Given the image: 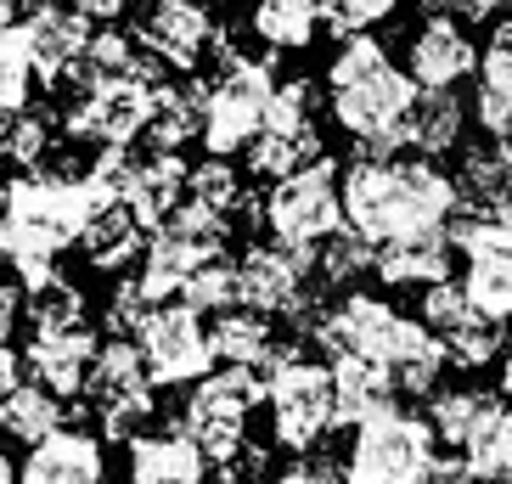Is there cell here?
<instances>
[{
	"mask_svg": "<svg viewBox=\"0 0 512 484\" xmlns=\"http://www.w3.org/2000/svg\"><path fill=\"white\" fill-rule=\"evenodd\" d=\"M338 197H344V226L372 248L451 231V220L462 214V192L451 175L428 158H400V152H361L338 175Z\"/></svg>",
	"mask_w": 512,
	"mask_h": 484,
	"instance_id": "1",
	"label": "cell"
},
{
	"mask_svg": "<svg viewBox=\"0 0 512 484\" xmlns=\"http://www.w3.org/2000/svg\"><path fill=\"white\" fill-rule=\"evenodd\" d=\"M113 197L74 169H23L6 192H0V259L12 282L40 288L57 276V259L79 242L91 226V214L107 209Z\"/></svg>",
	"mask_w": 512,
	"mask_h": 484,
	"instance_id": "2",
	"label": "cell"
},
{
	"mask_svg": "<svg viewBox=\"0 0 512 484\" xmlns=\"http://www.w3.org/2000/svg\"><path fill=\"white\" fill-rule=\"evenodd\" d=\"M417 102V85L383 40L349 34L338 57L327 62V107L366 152H400L406 147V119Z\"/></svg>",
	"mask_w": 512,
	"mask_h": 484,
	"instance_id": "3",
	"label": "cell"
},
{
	"mask_svg": "<svg viewBox=\"0 0 512 484\" xmlns=\"http://www.w3.org/2000/svg\"><path fill=\"white\" fill-rule=\"evenodd\" d=\"M259 394H265V378L248 366H220V372L186 383V406L175 428L209 456V468H220L226 484L259 473V451H248V423L259 411Z\"/></svg>",
	"mask_w": 512,
	"mask_h": 484,
	"instance_id": "4",
	"label": "cell"
},
{
	"mask_svg": "<svg viewBox=\"0 0 512 484\" xmlns=\"http://www.w3.org/2000/svg\"><path fill=\"white\" fill-rule=\"evenodd\" d=\"M439 473V439L428 417L406 406H383L355 423L344 456L349 484H434Z\"/></svg>",
	"mask_w": 512,
	"mask_h": 484,
	"instance_id": "5",
	"label": "cell"
},
{
	"mask_svg": "<svg viewBox=\"0 0 512 484\" xmlns=\"http://www.w3.org/2000/svg\"><path fill=\"white\" fill-rule=\"evenodd\" d=\"M259 406L271 411V439L293 456H310L327 445V434L338 428V400H332V366L310 361V355H282L265 372V394Z\"/></svg>",
	"mask_w": 512,
	"mask_h": 484,
	"instance_id": "6",
	"label": "cell"
},
{
	"mask_svg": "<svg viewBox=\"0 0 512 484\" xmlns=\"http://www.w3.org/2000/svg\"><path fill=\"white\" fill-rule=\"evenodd\" d=\"M259 220H265L276 248H287V254H299L304 265H310V254H316L321 242L344 231L338 169H332L327 158H316V164H304V169H293V175H282V181H271V192L259 203Z\"/></svg>",
	"mask_w": 512,
	"mask_h": 484,
	"instance_id": "7",
	"label": "cell"
},
{
	"mask_svg": "<svg viewBox=\"0 0 512 484\" xmlns=\"http://www.w3.org/2000/svg\"><path fill=\"white\" fill-rule=\"evenodd\" d=\"M276 91V68L265 57H242V51L220 46V79L203 85V130L197 141L209 147V158H231L248 152V141L265 124V107Z\"/></svg>",
	"mask_w": 512,
	"mask_h": 484,
	"instance_id": "8",
	"label": "cell"
},
{
	"mask_svg": "<svg viewBox=\"0 0 512 484\" xmlns=\"http://www.w3.org/2000/svg\"><path fill=\"white\" fill-rule=\"evenodd\" d=\"M124 338L136 344L152 389H186V383H197L203 372H214L209 321L197 316V310H186L181 299L147 304V316H141Z\"/></svg>",
	"mask_w": 512,
	"mask_h": 484,
	"instance_id": "9",
	"label": "cell"
},
{
	"mask_svg": "<svg viewBox=\"0 0 512 484\" xmlns=\"http://www.w3.org/2000/svg\"><path fill=\"white\" fill-rule=\"evenodd\" d=\"M79 400L102 417V439H130L147 428L152 417V378L141 366L136 344L130 338H107L96 344L91 355V372L79 383Z\"/></svg>",
	"mask_w": 512,
	"mask_h": 484,
	"instance_id": "10",
	"label": "cell"
},
{
	"mask_svg": "<svg viewBox=\"0 0 512 484\" xmlns=\"http://www.w3.org/2000/svg\"><path fill=\"white\" fill-rule=\"evenodd\" d=\"M158 85L164 79L147 74H91L68 107V136L96 141V147H130L136 136H147Z\"/></svg>",
	"mask_w": 512,
	"mask_h": 484,
	"instance_id": "11",
	"label": "cell"
},
{
	"mask_svg": "<svg viewBox=\"0 0 512 484\" xmlns=\"http://www.w3.org/2000/svg\"><path fill=\"white\" fill-rule=\"evenodd\" d=\"M422 327L439 338L445 349V361L462 366V372H484V366H496V355L507 349V327L490 321L479 304L462 293V282H434V288H422Z\"/></svg>",
	"mask_w": 512,
	"mask_h": 484,
	"instance_id": "12",
	"label": "cell"
},
{
	"mask_svg": "<svg viewBox=\"0 0 512 484\" xmlns=\"http://www.w3.org/2000/svg\"><path fill=\"white\" fill-rule=\"evenodd\" d=\"M310 321L316 327H304V338H316L332 361L338 355H355V361H372V366H383L389 344L406 327V316L389 299H377V293H344V299L321 304Z\"/></svg>",
	"mask_w": 512,
	"mask_h": 484,
	"instance_id": "13",
	"label": "cell"
},
{
	"mask_svg": "<svg viewBox=\"0 0 512 484\" xmlns=\"http://www.w3.org/2000/svg\"><path fill=\"white\" fill-rule=\"evenodd\" d=\"M237 288H242V304L259 310V316L310 321V288H316V276H310V265H304L299 254H287L276 242H254V248L237 259Z\"/></svg>",
	"mask_w": 512,
	"mask_h": 484,
	"instance_id": "14",
	"label": "cell"
},
{
	"mask_svg": "<svg viewBox=\"0 0 512 484\" xmlns=\"http://www.w3.org/2000/svg\"><path fill=\"white\" fill-rule=\"evenodd\" d=\"M473 68H479V46H473V34H467L451 12L422 17L417 34H411V46H406L411 85H417V91H456Z\"/></svg>",
	"mask_w": 512,
	"mask_h": 484,
	"instance_id": "15",
	"label": "cell"
},
{
	"mask_svg": "<svg viewBox=\"0 0 512 484\" xmlns=\"http://www.w3.org/2000/svg\"><path fill=\"white\" fill-rule=\"evenodd\" d=\"M136 46L147 51L158 68H181L192 74L203 51L214 46V17L203 0H152V12L141 17Z\"/></svg>",
	"mask_w": 512,
	"mask_h": 484,
	"instance_id": "16",
	"label": "cell"
},
{
	"mask_svg": "<svg viewBox=\"0 0 512 484\" xmlns=\"http://www.w3.org/2000/svg\"><path fill=\"white\" fill-rule=\"evenodd\" d=\"M96 327L91 321H68V327H29V349H23V372L29 383L51 389L57 400H74L96 355Z\"/></svg>",
	"mask_w": 512,
	"mask_h": 484,
	"instance_id": "17",
	"label": "cell"
},
{
	"mask_svg": "<svg viewBox=\"0 0 512 484\" xmlns=\"http://www.w3.org/2000/svg\"><path fill=\"white\" fill-rule=\"evenodd\" d=\"M107 479V445L91 428H51L29 456L17 462V484H102Z\"/></svg>",
	"mask_w": 512,
	"mask_h": 484,
	"instance_id": "18",
	"label": "cell"
},
{
	"mask_svg": "<svg viewBox=\"0 0 512 484\" xmlns=\"http://www.w3.org/2000/svg\"><path fill=\"white\" fill-rule=\"evenodd\" d=\"M23 46H29V68L34 79L62 85L68 74H79V57H85V40H91V23L68 6H34L23 23Z\"/></svg>",
	"mask_w": 512,
	"mask_h": 484,
	"instance_id": "19",
	"label": "cell"
},
{
	"mask_svg": "<svg viewBox=\"0 0 512 484\" xmlns=\"http://www.w3.org/2000/svg\"><path fill=\"white\" fill-rule=\"evenodd\" d=\"M124 484H209V456L181 428L124 439Z\"/></svg>",
	"mask_w": 512,
	"mask_h": 484,
	"instance_id": "20",
	"label": "cell"
},
{
	"mask_svg": "<svg viewBox=\"0 0 512 484\" xmlns=\"http://www.w3.org/2000/svg\"><path fill=\"white\" fill-rule=\"evenodd\" d=\"M209 349H214V366H248V372H271L282 355H293L299 344H287L282 333H276L271 316H259V310H248V304H237V310H220L209 327Z\"/></svg>",
	"mask_w": 512,
	"mask_h": 484,
	"instance_id": "21",
	"label": "cell"
},
{
	"mask_svg": "<svg viewBox=\"0 0 512 484\" xmlns=\"http://www.w3.org/2000/svg\"><path fill=\"white\" fill-rule=\"evenodd\" d=\"M181 197H186V164H181V152H147V158H136V164H130V181H124L119 203L136 214L147 231H158L169 214L181 209Z\"/></svg>",
	"mask_w": 512,
	"mask_h": 484,
	"instance_id": "22",
	"label": "cell"
},
{
	"mask_svg": "<svg viewBox=\"0 0 512 484\" xmlns=\"http://www.w3.org/2000/svg\"><path fill=\"white\" fill-rule=\"evenodd\" d=\"M451 231H428V237H400L372 248V271L389 288H434L451 276Z\"/></svg>",
	"mask_w": 512,
	"mask_h": 484,
	"instance_id": "23",
	"label": "cell"
},
{
	"mask_svg": "<svg viewBox=\"0 0 512 484\" xmlns=\"http://www.w3.org/2000/svg\"><path fill=\"white\" fill-rule=\"evenodd\" d=\"M203 259H214V254H203V248H197V242H186L181 231L158 226L147 237V248H141V271L130 276V282H136V293L147 304H169V299H181L186 276H192Z\"/></svg>",
	"mask_w": 512,
	"mask_h": 484,
	"instance_id": "24",
	"label": "cell"
},
{
	"mask_svg": "<svg viewBox=\"0 0 512 484\" xmlns=\"http://www.w3.org/2000/svg\"><path fill=\"white\" fill-rule=\"evenodd\" d=\"M456 462L473 473V484H512V406L507 400H484L479 423L467 428L456 445Z\"/></svg>",
	"mask_w": 512,
	"mask_h": 484,
	"instance_id": "25",
	"label": "cell"
},
{
	"mask_svg": "<svg viewBox=\"0 0 512 484\" xmlns=\"http://www.w3.org/2000/svg\"><path fill=\"white\" fill-rule=\"evenodd\" d=\"M479 124L512 152V17L496 23L490 51L479 57Z\"/></svg>",
	"mask_w": 512,
	"mask_h": 484,
	"instance_id": "26",
	"label": "cell"
},
{
	"mask_svg": "<svg viewBox=\"0 0 512 484\" xmlns=\"http://www.w3.org/2000/svg\"><path fill=\"white\" fill-rule=\"evenodd\" d=\"M203 130V85L181 79V85H158L152 91V119H147V152H181Z\"/></svg>",
	"mask_w": 512,
	"mask_h": 484,
	"instance_id": "27",
	"label": "cell"
},
{
	"mask_svg": "<svg viewBox=\"0 0 512 484\" xmlns=\"http://www.w3.org/2000/svg\"><path fill=\"white\" fill-rule=\"evenodd\" d=\"M79 248H85V259H91L96 271H124L147 248V226L124 203H107V209L91 214V226L79 231Z\"/></svg>",
	"mask_w": 512,
	"mask_h": 484,
	"instance_id": "28",
	"label": "cell"
},
{
	"mask_svg": "<svg viewBox=\"0 0 512 484\" xmlns=\"http://www.w3.org/2000/svg\"><path fill=\"white\" fill-rule=\"evenodd\" d=\"M51 428H62V400L51 389L23 378L17 389L0 394V439H12V445L29 451V445H40Z\"/></svg>",
	"mask_w": 512,
	"mask_h": 484,
	"instance_id": "29",
	"label": "cell"
},
{
	"mask_svg": "<svg viewBox=\"0 0 512 484\" xmlns=\"http://www.w3.org/2000/svg\"><path fill=\"white\" fill-rule=\"evenodd\" d=\"M332 366V400H338V428L344 423H361V417H372V411L394 406V389L389 378H383V366L372 361H355V355H338Z\"/></svg>",
	"mask_w": 512,
	"mask_h": 484,
	"instance_id": "30",
	"label": "cell"
},
{
	"mask_svg": "<svg viewBox=\"0 0 512 484\" xmlns=\"http://www.w3.org/2000/svg\"><path fill=\"white\" fill-rule=\"evenodd\" d=\"M327 23V0H259L254 34L271 51H304Z\"/></svg>",
	"mask_w": 512,
	"mask_h": 484,
	"instance_id": "31",
	"label": "cell"
},
{
	"mask_svg": "<svg viewBox=\"0 0 512 484\" xmlns=\"http://www.w3.org/2000/svg\"><path fill=\"white\" fill-rule=\"evenodd\" d=\"M456 192H462L467 209H501V203H512V152L501 141H484V147L462 152Z\"/></svg>",
	"mask_w": 512,
	"mask_h": 484,
	"instance_id": "32",
	"label": "cell"
},
{
	"mask_svg": "<svg viewBox=\"0 0 512 484\" xmlns=\"http://www.w3.org/2000/svg\"><path fill=\"white\" fill-rule=\"evenodd\" d=\"M462 102L456 91H417L411 102V119H406V147H417L422 158H434V152H451L462 141Z\"/></svg>",
	"mask_w": 512,
	"mask_h": 484,
	"instance_id": "33",
	"label": "cell"
},
{
	"mask_svg": "<svg viewBox=\"0 0 512 484\" xmlns=\"http://www.w3.org/2000/svg\"><path fill=\"white\" fill-rule=\"evenodd\" d=\"M181 304H186V310H197V316H220V310H237V304H242L237 259H226V254L203 259V265H197V271L186 276Z\"/></svg>",
	"mask_w": 512,
	"mask_h": 484,
	"instance_id": "34",
	"label": "cell"
},
{
	"mask_svg": "<svg viewBox=\"0 0 512 484\" xmlns=\"http://www.w3.org/2000/svg\"><path fill=\"white\" fill-rule=\"evenodd\" d=\"M186 197L203 203V209H214V214H226V220H237L248 209V186L231 169V158H209V164L186 169Z\"/></svg>",
	"mask_w": 512,
	"mask_h": 484,
	"instance_id": "35",
	"label": "cell"
},
{
	"mask_svg": "<svg viewBox=\"0 0 512 484\" xmlns=\"http://www.w3.org/2000/svg\"><path fill=\"white\" fill-rule=\"evenodd\" d=\"M484 400H490L484 389H434L428 394V428H434V439L445 451H456L467 439V428L479 423Z\"/></svg>",
	"mask_w": 512,
	"mask_h": 484,
	"instance_id": "36",
	"label": "cell"
},
{
	"mask_svg": "<svg viewBox=\"0 0 512 484\" xmlns=\"http://www.w3.org/2000/svg\"><path fill=\"white\" fill-rule=\"evenodd\" d=\"M29 85H34V68H29L23 29H17V23H0V102L23 107L29 102Z\"/></svg>",
	"mask_w": 512,
	"mask_h": 484,
	"instance_id": "37",
	"label": "cell"
},
{
	"mask_svg": "<svg viewBox=\"0 0 512 484\" xmlns=\"http://www.w3.org/2000/svg\"><path fill=\"white\" fill-rule=\"evenodd\" d=\"M46 141H51L46 119H34L29 107H23V113L12 119V130H6L0 158H12V164H23V169H40V164H46Z\"/></svg>",
	"mask_w": 512,
	"mask_h": 484,
	"instance_id": "38",
	"label": "cell"
},
{
	"mask_svg": "<svg viewBox=\"0 0 512 484\" xmlns=\"http://www.w3.org/2000/svg\"><path fill=\"white\" fill-rule=\"evenodd\" d=\"M400 0H327V29L332 34H372L383 17H394Z\"/></svg>",
	"mask_w": 512,
	"mask_h": 484,
	"instance_id": "39",
	"label": "cell"
},
{
	"mask_svg": "<svg viewBox=\"0 0 512 484\" xmlns=\"http://www.w3.org/2000/svg\"><path fill=\"white\" fill-rule=\"evenodd\" d=\"M276 484H349V479H344V468L321 462V451H310V456H299L293 468L276 473Z\"/></svg>",
	"mask_w": 512,
	"mask_h": 484,
	"instance_id": "40",
	"label": "cell"
},
{
	"mask_svg": "<svg viewBox=\"0 0 512 484\" xmlns=\"http://www.w3.org/2000/svg\"><path fill=\"white\" fill-rule=\"evenodd\" d=\"M17 327H23V282L0 276V344H12Z\"/></svg>",
	"mask_w": 512,
	"mask_h": 484,
	"instance_id": "41",
	"label": "cell"
},
{
	"mask_svg": "<svg viewBox=\"0 0 512 484\" xmlns=\"http://www.w3.org/2000/svg\"><path fill=\"white\" fill-rule=\"evenodd\" d=\"M439 12H451L456 23H496L507 0H439Z\"/></svg>",
	"mask_w": 512,
	"mask_h": 484,
	"instance_id": "42",
	"label": "cell"
},
{
	"mask_svg": "<svg viewBox=\"0 0 512 484\" xmlns=\"http://www.w3.org/2000/svg\"><path fill=\"white\" fill-rule=\"evenodd\" d=\"M68 12H79L85 23H113L124 12V0H68Z\"/></svg>",
	"mask_w": 512,
	"mask_h": 484,
	"instance_id": "43",
	"label": "cell"
},
{
	"mask_svg": "<svg viewBox=\"0 0 512 484\" xmlns=\"http://www.w3.org/2000/svg\"><path fill=\"white\" fill-rule=\"evenodd\" d=\"M17 383H23V355L12 344H0V394L17 389Z\"/></svg>",
	"mask_w": 512,
	"mask_h": 484,
	"instance_id": "44",
	"label": "cell"
},
{
	"mask_svg": "<svg viewBox=\"0 0 512 484\" xmlns=\"http://www.w3.org/2000/svg\"><path fill=\"white\" fill-rule=\"evenodd\" d=\"M434 484H473V473L456 462V456H439V473H434Z\"/></svg>",
	"mask_w": 512,
	"mask_h": 484,
	"instance_id": "45",
	"label": "cell"
},
{
	"mask_svg": "<svg viewBox=\"0 0 512 484\" xmlns=\"http://www.w3.org/2000/svg\"><path fill=\"white\" fill-rule=\"evenodd\" d=\"M496 383H501V400L512 406V344L501 349V372H496Z\"/></svg>",
	"mask_w": 512,
	"mask_h": 484,
	"instance_id": "46",
	"label": "cell"
},
{
	"mask_svg": "<svg viewBox=\"0 0 512 484\" xmlns=\"http://www.w3.org/2000/svg\"><path fill=\"white\" fill-rule=\"evenodd\" d=\"M17 113H23V107H6V102H0V147H6V130H12Z\"/></svg>",
	"mask_w": 512,
	"mask_h": 484,
	"instance_id": "47",
	"label": "cell"
},
{
	"mask_svg": "<svg viewBox=\"0 0 512 484\" xmlns=\"http://www.w3.org/2000/svg\"><path fill=\"white\" fill-rule=\"evenodd\" d=\"M0 484H17V462H12V456H0Z\"/></svg>",
	"mask_w": 512,
	"mask_h": 484,
	"instance_id": "48",
	"label": "cell"
},
{
	"mask_svg": "<svg viewBox=\"0 0 512 484\" xmlns=\"http://www.w3.org/2000/svg\"><path fill=\"white\" fill-rule=\"evenodd\" d=\"M0 23H12V0H0Z\"/></svg>",
	"mask_w": 512,
	"mask_h": 484,
	"instance_id": "49",
	"label": "cell"
}]
</instances>
